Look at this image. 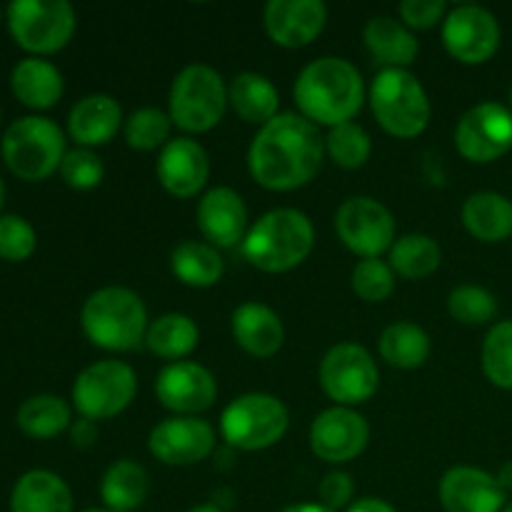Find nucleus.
<instances>
[{"label": "nucleus", "instance_id": "1", "mask_svg": "<svg viewBox=\"0 0 512 512\" xmlns=\"http://www.w3.org/2000/svg\"><path fill=\"white\" fill-rule=\"evenodd\" d=\"M325 138L300 113H278L260 125L248 148L250 175L268 190H295L318 175Z\"/></svg>", "mask_w": 512, "mask_h": 512}, {"label": "nucleus", "instance_id": "2", "mask_svg": "<svg viewBox=\"0 0 512 512\" xmlns=\"http://www.w3.org/2000/svg\"><path fill=\"white\" fill-rule=\"evenodd\" d=\"M293 95L303 118L335 128L340 123H350L363 108L365 83L350 60L325 55L300 70Z\"/></svg>", "mask_w": 512, "mask_h": 512}, {"label": "nucleus", "instance_id": "3", "mask_svg": "<svg viewBox=\"0 0 512 512\" xmlns=\"http://www.w3.org/2000/svg\"><path fill=\"white\" fill-rule=\"evenodd\" d=\"M315 243V228L303 210L275 208L248 228L243 258L263 273H285L303 263Z\"/></svg>", "mask_w": 512, "mask_h": 512}, {"label": "nucleus", "instance_id": "4", "mask_svg": "<svg viewBox=\"0 0 512 512\" xmlns=\"http://www.w3.org/2000/svg\"><path fill=\"white\" fill-rule=\"evenodd\" d=\"M85 338L103 350L128 353L148 333V308L135 290L108 285L88 295L80 310Z\"/></svg>", "mask_w": 512, "mask_h": 512}, {"label": "nucleus", "instance_id": "5", "mask_svg": "<svg viewBox=\"0 0 512 512\" xmlns=\"http://www.w3.org/2000/svg\"><path fill=\"white\" fill-rule=\"evenodd\" d=\"M65 153V133L55 120L43 115H23L13 120L0 140V155L10 173L30 183L60 170Z\"/></svg>", "mask_w": 512, "mask_h": 512}, {"label": "nucleus", "instance_id": "6", "mask_svg": "<svg viewBox=\"0 0 512 512\" xmlns=\"http://www.w3.org/2000/svg\"><path fill=\"white\" fill-rule=\"evenodd\" d=\"M168 108L170 120L180 130L208 133L223 120L228 108V85L213 65H185L170 85Z\"/></svg>", "mask_w": 512, "mask_h": 512}, {"label": "nucleus", "instance_id": "7", "mask_svg": "<svg viewBox=\"0 0 512 512\" xmlns=\"http://www.w3.org/2000/svg\"><path fill=\"white\" fill-rule=\"evenodd\" d=\"M370 108L395 138H415L430 123V98L418 75L405 68L380 70L370 83Z\"/></svg>", "mask_w": 512, "mask_h": 512}, {"label": "nucleus", "instance_id": "8", "mask_svg": "<svg viewBox=\"0 0 512 512\" xmlns=\"http://www.w3.org/2000/svg\"><path fill=\"white\" fill-rule=\"evenodd\" d=\"M290 415L283 400L270 393L238 395L220 415V433L238 450L273 448L288 433Z\"/></svg>", "mask_w": 512, "mask_h": 512}, {"label": "nucleus", "instance_id": "9", "mask_svg": "<svg viewBox=\"0 0 512 512\" xmlns=\"http://www.w3.org/2000/svg\"><path fill=\"white\" fill-rule=\"evenodd\" d=\"M5 15L15 43L38 58L63 50L78 23L68 0H13Z\"/></svg>", "mask_w": 512, "mask_h": 512}, {"label": "nucleus", "instance_id": "10", "mask_svg": "<svg viewBox=\"0 0 512 512\" xmlns=\"http://www.w3.org/2000/svg\"><path fill=\"white\" fill-rule=\"evenodd\" d=\"M138 393V375L123 360H98L80 370L73 383V405L80 418L108 420L123 413Z\"/></svg>", "mask_w": 512, "mask_h": 512}, {"label": "nucleus", "instance_id": "11", "mask_svg": "<svg viewBox=\"0 0 512 512\" xmlns=\"http://www.w3.org/2000/svg\"><path fill=\"white\" fill-rule=\"evenodd\" d=\"M320 385L343 408L368 403L378 393V365L363 345L338 343L320 360Z\"/></svg>", "mask_w": 512, "mask_h": 512}, {"label": "nucleus", "instance_id": "12", "mask_svg": "<svg viewBox=\"0 0 512 512\" xmlns=\"http://www.w3.org/2000/svg\"><path fill=\"white\" fill-rule=\"evenodd\" d=\"M335 230L345 248L360 258H380L395 243V218L370 195L348 198L335 213Z\"/></svg>", "mask_w": 512, "mask_h": 512}, {"label": "nucleus", "instance_id": "13", "mask_svg": "<svg viewBox=\"0 0 512 512\" xmlns=\"http://www.w3.org/2000/svg\"><path fill=\"white\" fill-rule=\"evenodd\" d=\"M455 148L470 163H493L512 150V110L495 100L473 105L455 128Z\"/></svg>", "mask_w": 512, "mask_h": 512}, {"label": "nucleus", "instance_id": "14", "mask_svg": "<svg viewBox=\"0 0 512 512\" xmlns=\"http://www.w3.org/2000/svg\"><path fill=\"white\" fill-rule=\"evenodd\" d=\"M500 23L488 8L475 3L455 5L443 20V43L465 65L488 63L500 48Z\"/></svg>", "mask_w": 512, "mask_h": 512}, {"label": "nucleus", "instance_id": "15", "mask_svg": "<svg viewBox=\"0 0 512 512\" xmlns=\"http://www.w3.org/2000/svg\"><path fill=\"white\" fill-rule=\"evenodd\" d=\"M310 450L325 463H350L358 458L370 440L368 420L353 408H335L323 410L310 425Z\"/></svg>", "mask_w": 512, "mask_h": 512}, {"label": "nucleus", "instance_id": "16", "mask_svg": "<svg viewBox=\"0 0 512 512\" xmlns=\"http://www.w3.org/2000/svg\"><path fill=\"white\" fill-rule=\"evenodd\" d=\"M148 448L165 465H195L215 450V430L198 415H173L150 430Z\"/></svg>", "mask_w": 512, "mask_h": 512}, {"label": "nucleus", "instance_id": "17", "mask_svg": "<svg viewBox=\"0 0 512 512\" xmlns=\"http://www.w3.org/2000/svg\"><path fill=\"white\" fill-rule=\"evenodd\" d=\"M155 395L160 405L175 415H198L218 398V383L205 365L178 360L165 365L155 378Z\"/></svg>", "mask_w": 512, "mask_h": 512}, {"label": "nucleus", "instance_id": "18", "mask_svg": "<svg viewBox=\"0 0 512 512\" xmlns=\"http://www.w3.org/2000/svg\"><path fill=\"white\" fill-rule=\"evenodd\" d=\"M158 180L175 198H193L210 178V158L198 140L173 138L158 155Z\"/></svg>", "mask_w": 512, "mask_h": 512}, {"label": "nucleus", "instance_id": "19", "mask_svg": "<svg viewBox=\"0 0 512 512\" xmlns=\"http://www.w3.org/2000/svg\"><path fill=\"white\" fill-rule=\"evenodd\" d=\"M440 503L445 512H503L505 490L498 478L480 468L458 465L450 468L440 480Z\"/></svg>", "mask_w": 512, "mask_h": 512}, {"label": "nucleus", "instance_id": "20", "mask_svg": "<svg viewBox=\"0 0 512 512\" xmlns=\"http://www.w3.org/2000/svg\"><path fill=\"white\" fill-rule=\"evenodd\" d=\"M198 228L210 240V245L218 248H233V245H243L245 235H248V208L238 190L228 188V185H218L210 188L208 193L200 198L198 203Z\"/></svg>", "mask_w": 512, "mask_h": 512}, {"label": "nucleus", "instance_id": "21", "mask_svg": "<svg viewBox=\"0 0 512 512\" xmlns=\"http://www.w3.org/2000/svg\"><path fill=\"white\" fill-rule=\"evenodd\" d=\"M265 30L283 48H303L323 33L328 8L323 0H270L263 13Z\"/></svg>", "mask_w": 512, "mask_h": 512}, {"label": "nucleus", "instance_id": "22", "mask_svg": "<svg viewBox=\"0 0 512 512\" xmlns=\"http://www.w3.org/2000/svg\"><path fill=\"white\" fill-rule=\"evenodd\" d=\"M123 108L113 95L90 93L70 108L68 133L80 148H98L110 143L123 128Z\"/></svg>", "mask_w": 512, "mask_h": 512}, {"label": "nucleus", "instance_id": "23", "mask_svg": "<svg viewBox=\"0 0 512 512\" xmlns=\"http://www.w3.org/2000/svg\"><path fill=\"white\" fill-rule=\"evenodd\" d=\"M233 338L245 353L255 355V358H270L283 348L285 328L280 315L273 308L263 303H250L238 305L233 310Z\"/></svg>", "mask_w": 512, "mask_h": 512}, {"label": "nucleus", "instance_id": "24", "mask_svg": "<svg viewBox=\"0 0 512 512\" xmlns=\"http://www.w3.org/2000/svg\"><path fill=\"white\" fill-rule=\"evenodd\" d=\"M10 88H13L15 98L28 108L48 110L63 98L65 83L58 65L38 58V55H28L15 63L13 73H10Z\"/></svg>", "mask_w": 512, "mask_h": 512}, {"label": "nucleus", "instance_id": "25", "mask_svg": "<svg viewBox=\"0 0 512 512\" xmlns=\"http://www.w3.org/2000/svg\"><path fill=\"white\" fill-rule=\"evenodd\" d=\"M363 38L373 60L378 65H383V70H408V65L418 58L420 45L413 30L403 20H395L390 15H375V18H370L363 30Z\"/></svg>", "mask_w": 512, "mask_h": 512}, {"label": "nucleus", "instance_id": "26", "mask_svg": "<svg viewBox=\"0 0 512 512\" xmlns=\"http://www.w3.org/2000/svg\"><path fill=\"white\" fill-rule=\"evenodd\" d=\"M10 512H73V493L53 470H28L13 485Z\"/></svg>", "mask_w": 512, "mask_h": 512}, {"label": "nucleus", "instance_id": "27", "mask_svg": "<svg viewBox=\"0 0 512 512\" xmlns=\"http://www.w3.org/2000/svg\"><path fill=\"white\" fill-rule=\"evenodd\" d=\"M463 225L483 243H500L512 235V200L495 190H480L463 203Z\"/></svg>", "mask_w": 512, "mask_h": 512}, {"label": "nucleus", "instance_id": "28", "mask_svg": "<svg viewBox=\"0 0 512 512\" xmlns=\"http://www.w3.org/2000/svg\"><path fill=\"white\" fill-rule=\"evenodd\" d=\"M228 105L245 123L265 125L278 115L280 93L270 78L253 73V70H245V73H238L230 80Z\"/></svg>", "mask_w": 512, "mask_h": 512}, {"label": "nucleus", "instance_id": "29", "mask_svg": "<svg viewBox=\"0 0 512 512\" xmlns=\"http://www.w3.org/2000/svg\"><path fill=\"white\" fill-rule=\"evenodd\" d=\"M150 490L148 470L135 460H118L100 480V498L110 512H133L145 503Z\"/></svg>", "mask_w": 512, "mask_h": 512}, {"label": "nucleus", "instance_id": "30", "mask_svg": "<svg viewBox=\"0 0 512 512\" xmlns=\"http://www.w3.org/2000/svg\"><path fill=\"white\" fill-rule=\"evenodd\" d=\"M170 268H173L175 278L190 288H210L225 273V263L218 250L200 240H185V243L175 245V250L170 253Z\"/></svg>", "mask_w": 512, "mask_h": 512}, {"label": "nucleus", "instance_id": "31", "mask_svg": "<svg viewBox=\"0 0 512 512\" xmlns=\"http://www.w3.org/2000/svg\"><path fill=\"white\" fill-rule=\"evenodd\" d=\"M198 340V325L183 313L160 315L158 320L148 325V333H145V345L150 348V353H155L158 358L173 360V363L188 358L198 348Z\"/></svg>", "mask_w": 512, "mask_h": 512}, {"label": "nucleus", "instance_id": "32", "mask_svg": "<svg viewBox=\"0 0 512 512\" xmlns=\"http://www.w3.org/2000/svg\"><path fill=\"white\" fill-rule=\"evenodd\" d=\"M18 428L23 430L28 438L35 440H50L60 435L63 430H70L73 425V415H70V405L58 395L40 393L25 400L18 408Z\"/></svg>", "mask_w": 512, "mask_h": 512}, {"label": "nucleus", "instance_id": "33", "mask_svg": "<svg viewBox=\"0 0 512 512\" xmlns=\"http://www.w3.org/2000/svg\"><path fill=\"white\" fill-rule=\"evenodd\" d=\"M430 338L420 325L393 323L380 335V355L388 365L400 370L420 368L430 358Z\"/></svg>", "mask_w": 512, "mask_h": 512}, {"label": "nucleus", "instance_id": "34", "mask_svg": "<svg viewBox=\"0 0 512 512\" xmlns=\"http://www.w3.org/2000/svg\"><path fill=\"white\" fill-rule=\"evenodd\" d=\"M443 263V250L430 235H403L390 248V268L408 280H423Z\"/></svg>", "mask_w": 512, "mask_h": 512}, {"label": "nucleus", "instance_id": "35", "mask_svg": "<svg viewBox=\"0 0 512 512\" xmlns=\"http://www.w3.org/2000/svg\"><path fill=\"white\" fill-rule=\"evenodd\" d=\"M325 153L330 155L335 165L345 170L363 168L373 153V140H370L368 130L358 123H340L330 128L328 138H325Z\"/></svg>", "mask_w": 512, "mask_h": 512}, {"label": "nucleus", "instance_id": "36", "mask_svg": "<svg viewBox=\"0 0 512 512\" xmlns=\"http://www.w3.org/2000/svg\"><path fill=\"white\" fill-rule=\"evenodd\" d=\"M483 373L495 388L512 390V320H500L483 340Z\"/></svg>", "mask_w": 512, "mask_h": 512}, {"label": "nucleus", "instance_id": "37", "mask_svg": "<svg viewBox=\"0 0 512 512\" xmlns=\"http://www.w3.org/2000/svg\"><path fill=\"white\" fill-rule=\"evenodd\" d=\"M170 130H173L170 115L165 110L153 108V105L133 110L123 125L125 140L135 150H163L170 143Z\"/></svg>", "mask_w": 512, "mask_h": 512}, {"label": "nucleus", "instance_id": "38", "mask_svg": "<svg viewBox=\"0 0 512 512\" xmlns=\"http://www.w3.org/2000/svg\"><path fill=\"white\" fill-rule=\"evenodd\" d=\"M448 310L463 325H488L498 315V298L480 285H458L450 293Z\"/></svg>", "mask_w": 512, "mask_h": 512}, {"label": "nucleus", "instance_id": "39", "mask_svg": "<svg viewBox=\"0 0 512 512\" xmlns=\"http://www.w3.org/2000/svg\"><path fill=\"white\" fill-rule=\"evenodd\" d=\"M350 285H353L355 295L360 300H365V303H380V300L390 298V293L395 290V270L385 260L365 258L353 268Z\"/></svg>", "mask_w": 512, "mask_h": 512}, {"label": "nucleus", "instance_id": "40", "mask_svg": "<svg viewBox=\"0 0 512 512\" xmlns=\"http://www.w3.org/2000/svg\"><path fill=\"white\" fill-rule=\"evenodd\" d=\"M38 235L23 215H0V258L8 263H23L35 253Z\"/></svg>", "mask_w": 512, "mask_h": 512}, {"label": "nucleus", "instance_id": "41", "mask_svg": "<svg viewBox=\"0 0 512 512\" xmlns=\"http://www.w3.org/2000/svg\"><path fill=\"white\" fill-rule=\"evenodd\" d=\"M105 165L100 155L90 148H73L60 163V178L75 190H93L103 183Z\"/></svg>", "mask_w": 512, "mask_h": 512}, {"label": "nucleus", "instance_id": "42", "mask_svg": "<svg viewBox=\"0 0 512 512\" xmlns=\"http://www.w3.org/2000/svg\"><path fill=\"white\" fill-rule=\"evenodd\" d=\"M445 10H448V3L445 0H403L398 5V13L403 18V23L408 28H433V25L443 23Z\"/></svg>", "mask_w": 512, "mask_h": 512}, {"label": "nucleus", "instance_id": "43", "mask_svg": "<svg viewBox=\"0 0 512 512\" xmlns=\"http://www.w3.org/2000/svg\"><path fill=\"white\" fill-rule=\"evenodd\" d=\"M355 485L353 478L343 470H335V473H328L320 483L318 495H320V505L325 508L338 512L340 508H350V500H353Z\"/></svg>", "mask_w": 512, "mask_h": 512}, {"label": "nucleus", "instance_id": "44", "mask_svg": "<svg viewBox=\"0 0 512 512\" xmlns=\"http://www.w3.org/2000/svg\"><path fill=\"white\" fill-rule=\"evenodd\" d=\"M70 440H73L75 448H90L98 440V425H95V420H73V425H70Z\"/></svg>", "mask_w": 512, "mask_h": 512}, {"label": "nucleus", "instance_id": "45", "mask_svg": "<svg viewBox=\"0 0 512 512\" xmlns=\"http://www.w3.org/2000/svg\"><path fill=\"white\" fill-rule=\"evenodd\" d=\"M348 512H398L388 500L380 498H360L355 503H350Z\"/></svg>", "mask_w": 512, "mask_h": 512}, {"label": "nucleus", "instance_id": "46", "mask_svg": "<svg viewBox=\"0 0 512 512\" xmlns=\"http://www.w3.org/2000/svg\"><path fill=\"white\" fill-rule=\"evenodd\" d=\"M495 478H498L500 488H503L505 493H510V490H512V460L500 465V470H498V475H495Z\"/></svg>", "mask_w": 512, "mask_h": 512}, {"label": "nucleus", "instance_id": "47", "mask_svg": "<svg viewBox=\"0 0 512 512\" xmlns=\"http://www.w3.org/2000/svg\"><path fill=\"white\" fill-rule=\"evenodd\" d=\"M283 512H335V510L325 508V505L320 503H300V505H290V508H285Z\"/></svg>", "mask_w": 512, "mask_h": 512}, {"label": "nucleus", "instance_id": "48", "mask_svg": "<svg viewBox=\"0 0 512 512\" xmlns=\"http://www.w3.org/2000/svg\"><path fill=\"white\" fill-rule=\"evenodd\" d=\"M188 512H223V510H218V508H215V505H198V508H193V510H188Z\"/></svg>", "mask_w": 512, "mask_h": 512}, {"label": "nucleus", "instance_id": "49", "mask_svg": "<svg viewBox=\"0 0 512 512\" xmlns=\"http://www.w3.org/2000/svg\"><path fill=\"white\" fill-rule=\"evenodd\" d=\"M3 200H5V185H3V178H0V210H3Z\"/></svg>", "mask_w": 512, "mask_h": 512}, {"label": "nucleus", "instance_id": "50", "mask_svg": "<svg viewBox=\"0 0 512 512\" xmlns=\"http://www.w3.org/2000/svg\"><path fill=\"white\" fill-rule=\"evenodd\" d=\"M503 512H512V503H508V505H505V508H503Z\"/></svg>", "mask_w": 512, "mask_h": 512}, {"label": "nucleus", "instance_id": "51", "mask_svg": "<svg viewBox=\"0 0 512 512\" xmlns=\"http://www.w3.org/2000/svg\"><path fill=\"white\" fill-rule=\"evenodd\" d=\"M83 512H110V510H83Z\"/></svg>", "mask_w": 512, "mask_h": 512}, {"label": "nucleus", "instance_id": "52", "mask_svg": "<svg viewBox=\"0 0 512 512\" xmlns=\"http://www.w3.org/2000/svg\"><path fill=\"white\" fill-rule=\"evenodd\" d=\"M510 110H512V88H510Z\"/></svg>", "mask_w": 512, "mask_h": 512}, {"label": "nucleus", "instance_id": "53", "mask_svg": "<svg viewBox=\"0 0 512 512\" xmlns=\"http://www.w3.org/2000/svg\"><path fill=\"white\" fill-rule=\"evenodd\" d=\"M0 18H3V10H0Z\"/></svg>", "mask_w": 512, "mask_h": 512}]
</instances>
